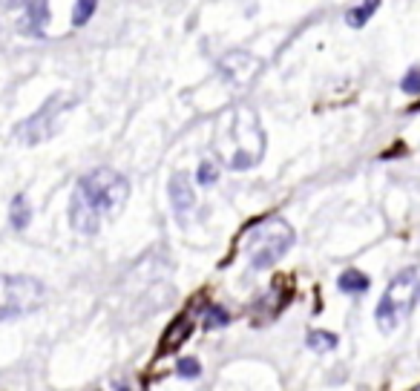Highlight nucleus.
<instances>
[{
  "instance_id": "nucleus-12",
  "label": "nucleus",
  "mask_w": 420,
  "mask_h": 391,
  "mask_svg": "<svg viewBox=\"0 0 420 391\" xmlns=\"http://www.w3.org/2000/svg\"><path fill=\"white\" fill-rule=\"evenodd\" d=\"M190 328H193V322H190V319H176V322L170 325V331L165 334V351H170V348L179 346V342L190 334Z\"/></svg>"
},
{
  "instance_id": "nucleus-14",
  "label": "nucleus",
  "mask_w": 420,
  "mask_h": 391,
  "mask_svg": "<svg viewBox=\"0 0 420 391\" xmlns=\"http://www.w3.org/2000/svg\"><path fill=\"white\" fill-rule=\"evenodd\" d=\"M308 348L311 351H334L337 348V337L328 331H311L308 334Z\"/></svg>"
},
{
  "instance_id": "nucleus-6",
  "label": "nucleus",
  "mask_w": 420,
  "mask_h": 391,
  "mask_svg": "<svg viewBox=\"0 0 420 391\" xmlns=\"http://www.w3.org/2000/svg\"><path fill=\"white\" fill-rule=\"evenodd\" d=\"M75 101H78L75 95L55 92L50 101H46V104L35 112V116L14 127V136H18V141H23V144H38V141L52 138L58 129H61V121H63V116H67V109H70Z\"/></svg>"
},
{
  "instance_id": "nucleus-15",
  "label": "nucleus",
  "mask_w": 420,
  "mask_h": 391,
  "mask_svg": "<svg viewBox=\"0 0 420 391\" xmlns=\"http://www.w3.org/2000/svg\"><path fill=\"white\" fill-rule=\"evenodd\" d=\"M375 12H377V3H360L346 14V21H348V26H363Z\"/></svg>"
},
{
  "instance_id": "nucleus-2",
  "label": "nucleus",
  "mask_w": 420,
  "mask_h": 391,
  "mask_svg": "<svg viewBox=\"0 0 420 391\" xmlns=\"http://www.w3.org/2000/svg\"><path fill=\"white\" fill-rule=\"evenodd\" d=\"M213 153L228 170L256 167L265 156V133L256 112L245 104L222 112L213 127Z\"/></svg>"
},
{
  "instance_id": "nucleus-10",
  "label": "nucleus",
  "mask_w": 420,
  "mask_h": 391,
  "mask_svg": "<svg viewBox=\"0 0 420 391\" xmlns=\"http://www.w3.org/2000/svg\"><path fill=\"white\" fill-rule=\"evenodd\" d=\"M337 285H340V290H346V293H366L368 290V276L360 273V271H346V273H340Z\"/></svg>"
},
{
  "instance_id": "nucleus-1",
  "label": "nucleus",
  "mask_w": 420,
  "mask_h": 391,
  "mask_svg": "<svg viewBox=\"0 0 420 391\" xmlns=\"http://www.w3.org/2000/svg\"><path fill=\"white\" fill-rule=\"evenodd\" d=\"M130 196V182L109 170L98 167L75 182L72 199H70V222L81 236H95L107 219H116Z\"/></svg>"
},
{
  "instance_id": "nucleus-3",
  "label": "nucleus",
  "mask_w": 420,
  "mask_h": 391,
  "mask_svg": "<svg viewBox=\"0 0 420 391\" xmlns=\"http://www.w3.org/2000/svg\"><path fill=\"white\" fill-rule=\"evenodd\" d=\"M245 251H248V259L253 268H271L273 262H280L285 256V251L294 244V231H291V224L280 216H268L262 222L251 224L245 236Z\"/></svg>"
},
{
  "instance_id": "nucleus-16",
  "label": "nucleus",
  "mask_w": 420,
  "mask_h": 391,
  "mask_svg": "<svg viewBox=\"0 0 420 391\" xmlns=\"http://www.w3.org/2000/svg\"><path fill=\"white\" fill-rule=\"evenodd\" d=\"M92 12H95V3H92V0H81V3H75L72 23H75V26H84V23L92 18Z\"/></svg>"
},
{
  "instance_id": "nucleus-17",
  "label": "nucleus",
  "mask_w": 420,
  "mask_h": 391,
  "mask_svg": "<svg viewBox=\"0 0 420 391\" xmlns=\"http://www.w3.org/2000/svg\"><path fill=\"white\" fill-rule=\"evenodd\" d=\"M196 178H199V184H213L216 178H219V170H216L213 161H202V165H199V173H196Z\"/></svg>"
},
{
  "instance_id": "nucleus-7",
  "label": "nucleus",
  "mask_w": 420,
  "mask_h": 391,
  "mask_svg": "<svg viewBox=\"0 0 420 391\" xmlns=\"http://www.w3.org/2000/svg\"><path fill=\"white\" fill-rule=\"evenodd\" d=\"M219 72L224 75V81H228L231 87L242 89L262 72V63H260V58H253L248 52H228L219 61Z\"/></svg>"
},
{
  "instance_id": "nucleus-9",
  "label": "nucleus",
  "mask_w": 420,
  "mask_h": 391,
  "mask_svg": "<svg viewBox=\"0 0 420 391\" xmlns=\"http://www.w3.org/2000/svg\"><path fill=\"white\" fill-rule=\"evenodd\" d=\"M21 12H23V21L18 23L21 32H26V35H38V32H43L50 6H46V3H23Z\"/></svg>"
},
{
  "instance_id": "nucleus-20",
  "label": "nucleus",
  "mask_w": 420,
  "mask_h": 391,
  "mask_svg": "<svg viewBox=\"0 0 420 391\" xmlns=\"http://www.w3.org/2000/svg\"><path fill=\"white\" fill-rule=\"evenodd\" d=\"M414 391H420V388H414Z\"/></svg>"
},
{
  "instance_id": "nucleus-4",
  "label": "nucleus",
  "mask_w": 420,
  "mask_h": 391,
  "mask_svg": "<svg viewBox=\"0 0 420 391\" xmlns=\"http://www.w3.org/2000/svg\"><path fill=\"white\" fill-rule=\"evenodd\" d=\"M420 299V271L417 268H406L403 273H397L392 285L386 288L383 299L377 302V311H375V319L380 325V331L392 334L397 325L412 314V308L417 305Z\"/></svg>"
},
{
  "instance_id": "nucleus-8",
  "label": "nucleus",
  "mask_w": 420,
  "mask_h": 391,
  "mask_svg": "<svg viewBox=\"0 0 420 391\" xmlns=\"http://www.w3.org/2000/svg\"><path fill=\"white\" fill-rule=\"evenodd\" d=\"M170 202H173V213H176L179 222H185L190 216V210L196 207V196H193L190 178H187L185 170L170 178Z\"/></svg>"
},
{
  "instance_id": "nucleus-11",
  "label": "nucleus",
  "mask_w": 420,
  "mask_h": 391,
  "mask_svg": "<svg viewBox=\"0 0 420 391\" xmlns=\"http://www.w3.org/2000/svg\"><path fill=\"white\" fill-rule=\"evenodd\" d=\"M9 216H12V227H18V231H23V227H29L32 210H29V204H26V196H14V199H12V210H9Z\"/></svg>"
},
{
  "instance_id": "nucleus-19",
  "label": "nucleus",
  "mask_w": 420,
  "mask_h": 391,
  "mask_svg": "<svg viewBox=\"0 0 420 391\" xmlns=\"http://www.w3.org/2000/svg\"><path fill=\"white\" fill-rule=\"evenodd\" d=\"M400 87L406 89L409 95H420V70H409L406 75H403L400 81Z\"/></svg>"
},
{
  "instance_id": "nucleus-13",
  "label": "nucleus",
  "mask_w": 420,
  "mask_h": 391,
  "mask_svg": "<svg viewBox=\"0 0 420 391\" xmlns=\"http://www.w3.org/2000/svg\"><path fill=\"white\" fill-rule=\"evenodd\" d=\"M231 322V314L222 305H207L204 308V328H224Z\"/></svg>"
},
{
  "instance_id": "nucleus-5",
  "label": "nucleus",
  "mask_w": 420,
  "mask_h": 391,
  "mask_svg": "<svg viewBox=\"0 0 420 391\" xmlns=\"http://www.w3.org/2000/svg\"><path fill=\"white\" fill-rule=\"evenodd\" d=\"M46 290L32 276H0V319H14L38 311Z\"/></svg>"
},
{
  "instance_id": "nucleus-18",
  "label": "nucleus",
  "mask_w": 420,
  "mask_h": 391,
  "mask_svg": "<svg viewBox=\"0 0 420 391\" xmlns=\"http://www.w3.org/2000/svg\"><path fill=\"white\" fill-rule=\"evenodd\" d=\"M199 360H193V357H182V363H179V377L185 380H193V377H199Z\"/></svg>"
}]
</instances>
